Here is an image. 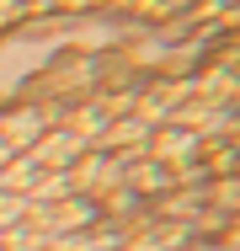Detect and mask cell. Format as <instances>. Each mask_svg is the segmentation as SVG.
I'll list each match as a JSON object with an SVG mask.
<instances>
[{"label": "cell", "instance_id": "cell-3", "mask_svg": "<svg viewBox=\"0 0 240 251\" xmlns=\"http://www.w3.org/2000/svg\"><path fill=\"white\" fill-rule=\"evenodd\" d=\"M192 251H230V246H192Z\"/></svg>", "mask_w": 240, "mask_h": 251}, {"label": "cell", "instance_id": "cell-1", "mask_svg": "<svg viewBox=\"0 0 240 251\" xmlns=\"http://www.w3.org/2000/svg\"><path fill=\"white\" fill-rule=\"evenodd\" d=\"M43 134H48V123H43V112H38V107H16V112H5V118H0V139H5L16 155H27Z\"/></svg>", "mask_w": 240, "mask_h": 251}, {"label": "cell", "instance_id": "cell-2", "mask_svg": "<svg viewBox=\"0 0 240 251\" xmlns=\"http://www.w3.org/2000/svg\"><path fill=\"white\" fill-rule=\"evenodd\" d=\"M160 155H192V134H187V128L166 134V139H160Z\"/></svg>", "mask_w": 240, "mask_h": 251}]
</instances>
